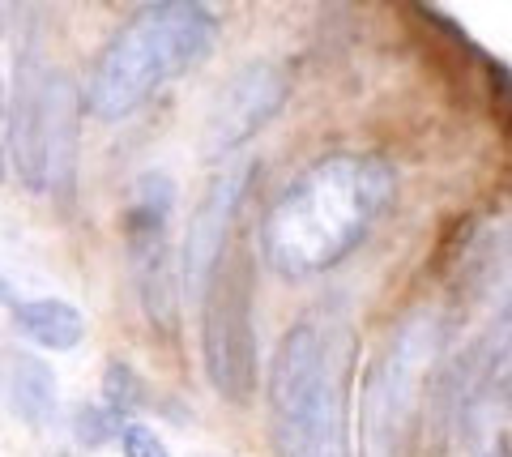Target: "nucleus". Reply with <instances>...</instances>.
Returning a JSON list of instances; mask_svg holds the SVG:
<instances>
[{
	"instance_id": "nucleus-1",
	"label": "nucleus",
	"mask_w": 512,
	"mask_h": 457,
	"mask_svg": "<svg viewBox=\"0 0 512 457\" xmlns=\"http://www.w3.org/2000/svg\"><path fill=\"white\" fill-rule=\"evenodd\" d=\"M397 193L380 154L338 150L316 159L274 197L261 223V257L282 278H312L350 257Z\"/></svg>"
},
{
	"instance_id": "nucleus-2",
	"label": "nucleus",
	"mask_w": 512,
	"mask_h": 457,
	"mask_svg": "<svg viewBox=\"0 0 512 457\" xmlns=\"http://www.w3.org/2000/svg\"><path fill=\"white\" fill-rule=\"evenodd\" d=\"M355 334L320 312L282 334L269 364V423L278 457H350Z\"/></svg>"
},
{
	"instance_id": "nucleus-3",
	"label": "nucleus",
	"mask_w": 512,
	"mask_h": 457,
	"mask_svg": "<svg viewBox=\"0 0 512 457\" xmlns=\"http://www.w3.org/2000/svg\"><path fill=\"white\" fill-rule=\"evenodd\" d=\"M218 39V13L192 0H158L128 18L94 60L86 107L99 120H124L150 103L167 82L210 56Z\"/></svg>"
},
{
	"instance_id": "nucleus-4",
	"label": "nucleus",
	"mask_w": 512,
	"mask_h": 457,
	"mask_svg": "<svg viewBox=\"0 0 512 457\" xmlns=\"http://www.w3.org/2000/svg\"><path fill=\"white\" fill-rule=\"evenodd\" d=\"M13 112H9V146L18 180L30 193L69 197L77 184V154H82V86L60 65L26 47L13 77Z\"/></svg>"
},
{
	"instance_id": "nucleus-5",
	"label": "nucleus",
	"mask_w": 512,
	"mask_h": 457,
	"mask_svg": "<svg viewBox=\"0 0 512 457\" xmlns=\"http://www.w3.org/2000/svg\"><path fill=\"white\" fill-rule=\"evenodd\" d=\"M171 206H175V188L167 176L146 171L133 184L124 210V248H128V270L137 282L141 312L154 329L171 334L180 321V291H175V265H171Z\"/></svg>"
},
{
	"instance_id": "nucleus-6",
	"label": "nucleus",
	"mask_w": 512,
	"mask_h": 457,
	"mask_svg": "<svg viewBox=\"0 0 512 457\" xmlns=\"http://www.w3.org/2000/svg\"><path fill=\"white\" fill-rule=\"evenodd\" d=\"M440 351V317L436 312H414L397 325V334L389 338L384 364L372 376V393H367V428H372V445L393 457L397 436L406 432V423L419 406L423 376L431 368V359Z\"/></svg>"
},
{
	"instance_id": "nucleus-7",
	"label": "nucleus",
	"mask_w": 512,
	"mask_h": 457,
	"mask_svg": "<svg viewBox=\"0 0 512 457\" xmlns=\"http://www.w3.org/2000/svg\"><path fill=\"white\" fill-rule=\"evenodd\" d=\"M205 372L227 402H244L256 385V334H252V295L248 274L227 270L205 287Z\"/></svg>"
},
{
	"instance_id": "nucleus-8",
	"label": "nucleus",
	"mask_w": 512,
	"mask_h": 457,
	"mask_svg": "<svg viewBox=\"0 0 512 457\" xmlns=\"http://www.w3.org/2000/svg\"><path fill=\"white\" fill-rule=\"evenodd\" d=\"M286 99H291V73H286L278 60H252L210 103L201 150L210 154V159H227L231 150H239L248 137H256L282 112Z\"/></svg>"
},
{
	"instance_id": "nucleus-9",
	"label": "nucleus",
	"mask_w": 512,
	"mask_h": 457,
	"mask_svg": "<svg viewBox=\"0 0 512 457\" xmlns=\"http://www.w3.org/2000/svg\"><path fill=\"white\" fill-rule=\"evenodd\" d=\"M252 176H256V163L248 159V154L222 163V171L210 180L205 197L197 201V210H192L188 235H184V261H180L188 295H205L210 278L218 274L222 244H227V231L235 223V210H239V201H244Z\"/></svg>"
},
{
	"instance_id": "nucleus-10",
	"label": "nucleus",
	"mask_w": 512,
	"mask_h": 457,
	"mask_svg": "<svg viewBox=\"0 0 512 457\" xmlns=\"http://www.w3.org/2000/svg\"><path fill=\"white\" fill-rule=\"evenodd\" d=\"M56 389H60L56 372L39 355L13 351V355H5V364H0V393H5L9 411L26 419L30 428H47V423L56 419V406H60Z\"/></svg>"
},
{
	"instance_id": "nucleus-11",
	"label": "nucleus",
	"mask_w": 512,
	"mask_h": 457,
	"mask_svg": "<svg viewBox=\"0 0 512 457\" xmlns=\"http://www.w3.org/2000/svg\"><path fill=\"white\" fill-rule=\"evenodd\" d=\"M13 325L43 351H73L86 338V317L69 299H30L13 308Z\"/></svg>"
},
{
	"instance_id": "nucleus-12",
	"label": "nucleus",
	"mask_w": 512,
	"mask_h": 457,
	"mask_svg": "<svg viewBox=\"0 0 512 457\" xmlns=\"http://www.w3.org/2000/svg\"><path fill=\"white\" fill-rule=\"evenodd\" d=\"M103 406L116 419L137 411V406H146V385H141V376L128 368L124 359H111L107 372H103Z\"/></svg>"
},
{
	"instance_id": "nucleus-13",
	"label": "nucleus",
	"mask_w": 512,
	"mask_h": 457,
	"mask_svg": "<svg viewBox=\"0 0 512 457\" xmlns=\"http://www.w3.org/2000/svg\"><path fill=\"white\" fill-rule=\"evenodd\" d=\"M120 432V419L107 411V406H82L77 411V440L82 445H103V440H111Z\"/></svg>"
},
{
	"instance_id": "nucleus-14",
	"label": "nucleus",
	"mask_w": 512,
	"mask_h": 457,
	"mask_svg": "<svg viewBox=\"0 0 512 457\" xmlns=\"http://www.w3.org/2000/svg\"><path fill=\"white\" fill-rule=\"evenodd\" d=\"M120 445H124V457H171L163 436L146 423H124L120 428Z\"/></svg>"
},
{
	"instance_id": "nucleus-15",
	"label": "nucleus",
	"mask_w": 512,
	"mask_h": 457,
	"mask_svg": "<svg viewBox=\"0 0 512 457\" xmlns=\"http://www.w3.org/2000/svg\"><path fill=\"white\" fill-rule=\"evenodd\" d=\"M0 133H5V86H0ZM0 180H5V141H0Z\"/></svg>"
},
{
	"instance_id": "nucleus-16",
	"label": "nucleus",
	"mask_w": 512,
	"mask_h": 457,
	"mask_svg": "<svg viewBox=\"0 0 512 457\" xmlns=\"http://www.w3.org/2000/svg\"><path fill=\"white\" fill-rule=\"evenodd\" d=\"M0 308H18V299H13V287L5 282V274H0Z\"/></svg>"
},
{
	"instance_id": "nucleus-17",
	"label": "nucleus",
	"mask_w": 512,
	"mask_h": 457,
	"mask_svg": "<svg viewBox=\"0 0 512 457\" xmlns=\"http://www.w3.org/2000/svg\"><path fill=\"white\" fill-rule=\"evenodd\" d=\"M483 457H512V453H508V449L500 445V449H491V453H483Z\"/></svg>"
},
{
	"instance_id": "nucleus-18",
	"label": "nucleus",
	"mask_w": 512,
	"mask_h": 457,
	"mask_svg": "<svg viewBox=\"0 0 512 457\" xmlns=\"http://www.w3.org/2000/svg\"><path fill=\"white\" fill-rule=\"evenodd\" d=\"M508 389H512V381H508Z\"/></svg>"
},
{
	"instance_id": "nucleus-19",
	"label": "nucleus",
	"mask_w": 512,
	"mask_h": 457,
	"mask_svg": "<svg viewBox=\"0 0 512 457\" xmlns=\"http://www.w3.org/2000/svg\"><path fill=\"white\" fill-rule=\"evenodd\" d=\"M60 457H64V453H60Z\"/></svg>"
}]
</instances>
